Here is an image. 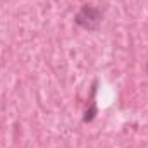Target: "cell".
<instances>
[{"mask_svg": "<svg viewBox=\"0 0 148 148\" xmlns=\"http://www.w3.org/2000/svg\"><path fill=\"white\" fill-rule=\"evenodd\" d=\"M84 17H86L88 21H86L83 26H84V28H88V29H95V28H93V24H91V21H95L97 24L100 23V12H98L97 9H91V7L83 9V10L77 14V17H76V19H84Z\"/></svg>", "mask_w": 148, "mask_h": 148, "instance_id": "6da1fadb", "label": "cell"}]
</instances>
